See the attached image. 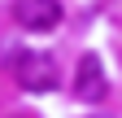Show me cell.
Wrapping results in <instances>:
<instances>
[{"mask_svg": "<svg viewBox=\"0 0 122 118\" xmlns=\"http://www.w3.org/2000/svg\"><path fill=\"white\" fill-rule=\"evenodd\" d=\"M13 79H18L26 92H52V87L61 83L57 75V61L48 53H13Z\"/></svg>", "mask_w": 122, "mask_h": 118, "instance_id": "cell-1", "label": "cell"}, {"mask_svg": "<svg viewBox=\"0 0 122 118\" xmlns=\"http://www.w3.org/2000/svg\"><path fill=\"white\" fill-rule=\"evenodd\" d=\"M13 22L22 31H57L61 26V0H13Z\"/></svg>", "mask_w": 122, "mask_h": 118, "instance_id": "cell-2", "label": "cell"}, {"mask_svg": "<svg viewBox=\"0 0 122 118\" xmlns=\"http://www.w3.org/2000/svg\"><path fill=\"white\" fill-rule=\"evenodd\" d=\"M109 92V79H105V66L96 53H83L79 57V70H74V101H87V105H96L105 101Z\"/></svg>", "mask_w": 122, "mask_h": 118, "instance_id": "cell-3", "label": "cell"}, {"mask_svg": "<svg viewBox=\"0 0 122 118\" xmlns=\"http://www.w3.org/2000/svg\"><path fill=\"white\" fill-rule=\"evenodd\" d=\"M13 118H30V114H13Z\"/></svg>", "mask_w": 122, "mask_h": 118, "instance_id": "cell-4", "label": "cell"}, {"mask_svg": "<svg viewBox=\"0 0 122 118\" xmlns=\"http://www.w3.org/2000/svg\"><path fill=\"white\" fill-rule=\"evenodd\" d=\"M96 118H105V114H96Z\"/></svg>", "mask_w": 122, "mask_h": 118, "instance_id": "cell-5", "label": "cell"}]
</instances>
